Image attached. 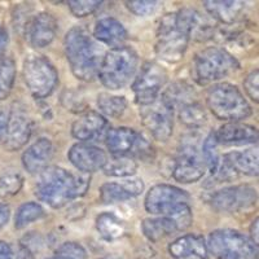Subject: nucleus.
I'll list each match as a JSON object with an SVG mask.
<instances>
[{"mask_svg":"<svg viewBox=\"0 0 259 259\" xmlns=\"http://www.w3.org/2000/svg\"><path fill=\"white\" fill-rule=\"evenodd\" d=\"M256 191L250 186H233L219 189L209 198L210 206L219 212H240L253 209Z\"/></svg>","mask_w":259,"mask_h":259,"instance_id":"obj_12","label":"nucleus"},{"mask_svg":"<svg viewBox=\"0 0 259 259\" xmlns=\"http://www.w3.org/2000/svg\"><path fill=\"white\" fill-rule=\"evenodd\" d=\"M239 68V61L224 48L207 47L194 56V79L200 84H207L228 77Z\"/></svg>","mask_w":259,"mask_h":259,"instance_id":"obj_5","label":"nucleus"},{"mask_svg":"<svg viewBox=\"0 0 259 259\" xmlns=\"http://www.w3.org/2000/svg\"><path fill=\"white\" fill-rule=\"evenodd\" d=\"M167 80V73L159 64L147 62L133 83L135 101L142 106L150 105L158 99L161 89Z\"/></svg>","mask_w":259,"mask_h":259,"instance_id":"obj_10","label":"nucleus"},{"mask_svg":"<svg viewBox=\"0 0 259 259\" xmlns=\"http://www.w3.org/2000/svg\"><path fill=\"white\" fill-rule=\"evenodd\" d=\"M69 161L77 170L84 174L100 170L106 163L108 156L101 148L87 143H78L69 150Z\"/></svg>","mask_w":259,"mask_h":259,"instance_id":"obj_16","label":"nucleus"},{"mask_svg":"<svg viewBox=\"0 0 259 259\" xmlns=\"http://www.w3.org/2000/svg\"><path fill=\"white\" fill-rule=\"evenodd\" d=\"M206 103L210 112L222 121L240 122L253 113L242 92L231 83L212 85L207 92Z\"/></svg>","mask_w":259,"mask_h":259,"instance_id":"obj_4","label":"nucleus"},{"mask_svg":"<svg viewBox=\"0 0 259 259\" xmlns=\"http://www.w3.org/2000/svg\"><path fill=\"white\" fill-rule=\"evenodd\" d=\"M104 174L113 178H131L138 171V162L130 156H112L106 159Z\"/></svg>","mask_w":259,"mask_h":259,"instance_id":"obj_27","label":"nucleus"},{"mask_svg":"<svg viewBox=\"0 0 259 259\" xmlns=\"http://www.w3.org/2000/svg\"><path fill=\"white\" fill-rule=\"evenodd\" d=\"M142 230L145 237L152 242L159 241V240L177 232L175 224L167 217L144 219L142 223Z\"/></svg>","mask_w":259,"mask_h":259,"instance_id":"obj_25","label":"nucleus"},{"mask_svg":"<svg viewBox=\"0 0 259 259\" xmlns=\"http://www.w3.org/2000/svg\"><path fill=\"white\" fill-rule=\"evenodd\" d=\"M96 230L105 241H114L123 236L124 224L113 212H103L96 218Z\"/></svg>","mask_w":259,"mask_h":259,"instance_id":"obj_26","label":"nucleus"},{"mask_svg":"<svg viewBox=\"0 0 259 259\" xmlns=\"http://www.w3.org/2000/svg\"><path fill=\"white\" fill-rule=\"evenodd\" d=\"M214 134L219 144L244 145L258 142V130L241 122H228Z\"/></svg>","mask_w":259,"mask_h":259,"instance_id":"obj_20","label":"nucleus"},{"mask_svg":"<svg viewBox=\"0 0 259 259\" xmlns=\"http://www.w3.org/2000/svg\"><path fill=\"white\" fill-rule=\"evenodd\" d=\"M126 7L130 12L139 17L153 15L159 7V2H150V0H136V2H126Z\"/></svg>","mask_w":259,"mask_h":259,"instance_id":"obj_38","label":"nucleus"},{"mask_svg":"<svg viewBox=\"0 0 259 259\" xmlns=\"http://www.w3.org/2000/svg\"><path fill=\"white\" fill-rule=\"evenodd\" d=\"M130 198L133 197L126 189L123 183H105L100 188V200L105 205L123 202Z\"/></svg>","mask_w":259,"mask_h":259,"instance_id":"obj_33","label":"nucleus"},{"mask_svg":"<svg viewBox=\"0 0 259 259\" xmlns=\"http://www.w3.org/2000/svg\"><path fill=\"white\" fill-rule=\"evenodd\" d=\"M168 253L174 259H207L209 251L202 236L188 233L171 242Z\"/></svg>","mask_w":259,"mask_h":259,"instance_id":"obj_21","label":"nucleus"},{"mask_svg":"<svg viewBox=\"0 0 259 259\" xmlns=\"http://www.w3.org/2000/svg\"><path fill=\"white\" fill-rule=\"evenodd\" d=\"M11 259H34V254L29 247L20 245L15 251H12Z\"/></svg>","mask_w":259,"mask_h":259,"instance_id":"obj_41","label":"nucleus"},{"mask_svg":"<svg viewBox=\"0 0 259 259\" xmlns=\"http://www.w3.org/2000/svg\"><path fill=\"white\" fill-rule=\"evenodd\" d=\"M166 217L172 221L177 231H186L187 228L192 226V222H193V215H192V209L189 203H182Z\"/></svg>","mask_w":259,"mask_h":259,"instance_id":"obj_35","label":"nucleus"},{"mask_svg":"<svg viewBox=\"0 0 259 259\" xmlns=\"http://www.w3.org/2000/svg\"><path fill=\"white\" fill-rule=\"evenodd\" d=\"M179 119L184 126L189 128H198L205 124L207 117L203 106L197 101H193L179 108Z\"/></svg>","mask_w":259,"mask_h":259,"instance_id":"obj_30","label":"nucleus"},{"mask_svg":"<svg viewBox=\"0 0 259 259\" xmlns=\"http://www.w3.org/2000/svg\"><path fill=\"white\" fill-rule=\"evenodd\" d=\"M64 47L74 77L84 82L94 80L104 56L90 32L82 26L73 27L65 35Z\"/></svg>","mask_w":259,"mask_h":259,"instance_id":"obj_2","label":"nucleus"},{"mask_svg":"<svg viewBox=\"0 0 259 259\" xmlns=\"http://www.w3.org/2000/svg\"><path fill=\"white\" fill-rule=\"evenodd\" d=\"M108 121L97 112H87L75 119L71 126V135L82 143L92 142L100 138L108 128Z\"/></svg>","mask_w":259,"mask_h":259,"instance_id":"obj_19","label":"nucleus"},{"mask_svg":"<svg viewBox=\"0 0 259 259\" xmlns=\"http://www.w3.org/2000/svg\"><path fill=\"white\" fill-rule=\"evenodd\" d=\"M191 196L186 191L168 184H157L152 187L145 196V209L154 215L166 217L182 203H188Z\"/></svg>","mask_w":259,"mask_h":259,"instance_id":"obj_13","label":"nucleus"},{"mask_svg":"<svg viewBox=\"0 0 259 259\" xmlns=\"http://www.w3.org/2000/svg\"><path fill=\"white\" fill-rule=\"evenodd\" d=\"M218 145L219 143L217 142L215 134H210L206 138V140L203 142V161H205V165L207 166L211 175H214L215 171L218 170L219 162H221V154L218 152Z\"/></svg>","mask_w":259,"mask_h":259,"instance_id":"obj_34","label":"nucleus"},{"mask_svg":"<svg viewBox=\"0 0 259 259\" xmlns=\"http://www.w3.org/2000/svg\"><path fill=\"white\" fill-rule=\"evenodd\" d=\"M227 166L236 174H244L247 177H258V149H246L244 152H231L222 157Z\"/></svg>","mask_w":259,"mask_h":259,"instance_id":"obj_24","label":"nucleus"},{"mask_svg":"<svg viewBox=\"0 0 259 259\" xmlns=\"http://www.w3.org/2000/svg\"><path fill=\"white\" fill-rule=\"evenodd\" d=\"M16 80V62L12 59L0 60V100H6L11 95Z\"/></svg>","mask_w":259,"mask_h":259,"instance_id":"obj_32","label":"nucleus"},{"mask_svg":"<svg viewBox=\"0 0 259 259\" xmlns=\"http://www.w3.org/2000/svg\"><path fill=\"white\" fill-rule=\"evenodd\" d=\"M32 133L31 118L27 114L25 106L16 104L8 114L6 135H4V148L8 152H16L26 145Z\"/></svg>","mask_w":259,"mask_h":259,"instance_id":"obj_14","label":"nucleus"},{"mask_svg":"<svg viewBox=\"0 0 259 259\" xmlns=\"http://www.w3.org/2000/svg\"><path fill=\"white\" fill-rule=\"evenodd\" d=\"M94 36L104 45L112 48L121 47L127 40V30L118 20L113 17L101 18L96 22L94 30Z\"/></svg>","mask_w":259,"mask_h":259,"instance_id":"obj_22","label":"nucleus"},{"mask_svg":"<svg viewBox=\"0 0 259 259\" xmlns=\"http://www.w3.org/2000/svg\"><path fill=\"white\" fill-rule=\"evenodd\" d=\"M55 154L52 142L47 138H41L30 145L22 154V165L29 174H39L48 167Z\"/></svg>","mask_w":259,"mask_h":259,"instance_id":"obj_17","label":"nucleus"},{"mask_svg":"<svg viewBox=\"0 0 259 259\" xmlns=\"http://www.w3.org/2000/svg\"><path fill=\"white\" fill-rule=\"evenodd\" d=\"M22 77L34 99L51 96L59 84V73L52 62L41 55H29L24 61Z\"/></svg>","mask_w":259,"mask_h":259,"instance_id":"obj_7","label":"nucleus"},{"mask_svg":"<svg viewBox=\"0 0 259 259\" xmlns=\"http://www.w3.org/2000/svg\"><path fill=\"white\" fill-rule=\"evenodd\" d=\"M57 256H62L66 259H85L87 251L84 247L78 242H65L56 250Z\"/></svg>","mask_w":259,"mask_h":259,"instance_id":"obj_39","label":"nucleus"},{"mask_svg":"<svg viewBox=\"0 0 259 259\" xmlns=\"http://www.w3.org/2000/svg\"><path fill=\"white\" fill-rule=\"evenodd\" d=\"M205 162L202 161V156L200 150L194 145L188 144L180 149L177 161L174 162V167L171 175L177 182L183 184L196 183L205 175Z\"/></svg>","mask_w":259,"mask_h":259,"instance_id":"obj_15","label":"nucleus"},{"mask_svg":"<svg viewBox=\"0 0 259 259\" xmlns=\"http://www.w3.org/2000/svg\"><path fill=\"white\" fill-rule=\"evenodd\" d=\"M194 91L193 87L187 84L186 82H177L174 84H171L161 97L172 109H179L182 106L187 105L189 103H193Z\"/></svg>","mask_w":259,"mask_h":259,"instance_id":"obj_28","label":"nucleus"},{"mask_svg":"<svg viewBox=\"0 0 259 259\" xmlns=\"http://www.w3.org/2000/svg\"><path fill=\"white\" fill-rule=\"evenodd\" d=\"M259 74L258 69L251 71L244 80V90L254 103L259 101Z\"/></svg>","mask_w":259,"mask_h":259,"instance_id":"obj_40","label":"nucleus"},{"mask_svg":"<svg viewBox=\"0 0 259 259\" xmlns=\"http://www.w3.org/2000/svg\"><path fill=\"white\" fill-rule=\"evenodd\" d=\"M203 6L212 18L224 25H233L237 22L245 11L244 2H237V0H231V2L209 0V2H203Z\"/></svg>","mask_w":259,"mask_h":259,"instance_id":"obj_23","label":"nucleus"},{"mask_svg":"<svg viewBox=\"0 0 259 259\" xmlns=\"http://www.w3.org/2000/svg\"><path fill=\"white\" fill-rule=\"evenodd\" d=\"M189 40L186 32L178 27L175 13H168L162 17L157 31V56L168 64H177L184 57Z\"/></svg>","mask_w":259,"mask_h":259,"instance_id":"obj_8","label":"nucleus"},{"mask_svg":"<svg viewBox=\"0 0 259 259\" xmlns=\"http://www.w3.org/2000/svg\"><path fill=\"white\" fill-rule=\"evenodd\" d=\"M206 247L217 259H258V245L235 230L211 232Z\"/></svg>","mask_w":259,"mask_h":259,"instance_id":"obj_6","label":"nucleus"},{"mask_svg":"<svg viewBox=\"0 0 259 259\" xmlns=\"http://www.w3.org/2000/svg\"><path fill=\"white\" fill-rule=\"evenodd\" d=\"M139 68V56L131 47L121 46L106 52L101 61L97 77L110 91L126 87L135 77Z\"/></svg>","mask_w":259,"mask_h":259,"instance_id":"obj_3","label":"nucleus"},{"mask_svg":"<svg viewBox=\"0 0 259 259\" xmlns=\"http://www.w3.org/2000/svg\"><path fill=\"white\" fill-rule=\"evenodd\" d=\"M103 2L99 0H71L68 2L69 9L75 17L83 18L94 15L100 8Z\"/></svg>","mask_w":259,"mask_h":259,"instance_id":"obj_37","label":"nucleus"},{"mask_svg":"<svg viewBox=\"0 0 259 259\" xmlns=\"http://www.w3.org/2000/svg\"><path fill=\"white\" fill-rule=\"evenodd\" d=\"M45 209L36 202H26L22 203L18 210L16 211L15 217V228L22 230L26 226H29L32 222L39 221L45 217Z\"/></svg>","mask_w":259,"mask_h":259,"instance_id":"obj_31","label":"nucleus"},{"mask_svg":"<svg viewBox=\"0 0 259 259\" xmlns=\"http://www.w3.org/2000/svg\"><path fill=\"white\" fill-rule=\"evenodd\" d=\"M11 217V207L7 203H0V228H3Z\"/></svg>","mask_w":259,"mask_h":259,"instance_id":"obj_42","label":"nucleus"},{"mask_svg":"<svg viewBox=\"0 0 259 259\" xmlns=\"http://www.w3.org/2000/svg\"><path fill=\"white\" fill-rule=\"evenodd\" d=\"M24 187V178L20 174H6L0 178V198H8L17 194Z\"/></svg>","mask_w":259,"mask_h":259,"instance_id":"obj_36","label":"nucleus"},{"mask_svg":"<svg viewBox=\"0 0 259 259\" xmlns=\"http://www.w3.org/2000/svg\"><path fill=\"white\" fill-rule=\"evenodd\" d=\"M140 117L145 128L158 142H167L174 128V109L162 97L150 105L143 106Z\"/></svg>","mask_w":259,"mask_h":259,"instance_id":"obj_11","label":"nucleus"},{"mask_svg":"<svg viewBox=\"0 0 259 259\" xmlns=\"http://www.w3.org/2000/svg\"><path fill=\"white\" fill-rule=\"evenodd\" d=\"M47 259H66V258H62V256L55 255V256H52V258H47Z\"/></svg>","mask_w":259,"mask_h":259,"instance_id":"obj_47","label":"nucleus"},{"mask_svg":"<svg viewBox=\"0 0 259 259\" xmlns=\"http://www.w3.org/2000/svg\"><path fill=\"white\" fill-rule=\"evenodd\" d=\"M258 218H255V221L253 222L250 227V233H251V241L254 242L255 245L259 244V233H258Z\"/></svg>","mask_w":259,"mask_h":259,"instance_id":"obj_46","label":"nucleus"},{"mask_svg":"<svg viewBox=\"0 0 259 259\" xmlns=\"http://www.w3.org/2000/svg\"><path fill=\"white\" fill-rule=\"evenodd\" d=\"M7 121H8V114L3 109H0V142H3L4 135H6Z\"/></svg>","mask_w":259,"mask_h":259,"instance_id":"obj_43","label":"nucleus"},{"mask_svg":"<svg viewBox=\"0 0 259 259\" xmlns=\"http://www.w3.org/2000/svg\"><path fill=\"white\" fill-rule=\"evenodd\" d=\"M57 32V21L51 13L40 12L27 26V36L32 47L45 48L53 41Z\"/></svg>","mask_w":259,"mask_h":259,"instance_id":"obj_18","label":"nucleus"},{"mask_svg":"<svg viewBox=\"0 0 259 259\" xmlns=\"http://www.w3.org/2000/svg\"><path fill=\"white\" fill-rule=\"evenodd\" d=\"M12 255V247L6 241H0V259H11Z\"/></svg>","mask_w":259,"mask_h":259,"instance_id":"obj_44","label":"nucleus"},{"mask_svg":"<svg viewBox=\"0 0 259 259\" xmlns=\"http://www.w3.org/2000/svg\"><path fill=\"white\" fill-rule=\"evenodd\" d=\"M7 45H8V34H7V30L0 25V56L6 51Z\"/></svg>","mask_w":259,"mask_h":259,"instance_id":"obj_45","label":"nucleus"},{"mask_svg":"<svg viewBox=\"0 0 259 259\" xmlns=\"http://www.w3.org/2000/svg\"><path fill=\"white\" fill-rule=\"evenodd\" d=\"M105 144L113 156H128L133 153L140 158H149L153 154L149 143L138 131L128 127L109 130L105 135Z\"/></svg>","mask_w":259,"mask_h":259,"instance_id":"obj_9","label":"nucleus"},{"mask_svg":"<svg viewBox=\"0 0 259 259\" xmlns=\"http://www.w3.org/2000/svg\"><path fill=\"white\" fill-rule=\"evenodd\" d=\"M90 188V177L71 174L62 167L52 166L41 171L35 186V196L53 209H61L68 202L84 196Z\"/></svg>","mask_w":259,"mask_h":259,"instance_id":"obj_1","label":"nucleus"},{"mask_svg":"<svg viewBox=\"0 0 259 259\" xmlns=\"http://www.w3.org/2000/svg\"><path fill=\"white\" fill-rule=\"evenodd\" d=\"M97 106L106 117L119 118L126 112L127 100L124 96H117V95L103 92L97 96Z\"/></svg>","mask_w":259,"mask_h":259,"instance_id":"obj_29","label":"nucleus"}]
</instances>
